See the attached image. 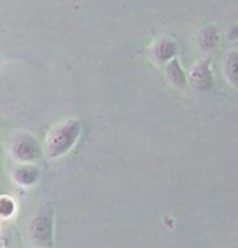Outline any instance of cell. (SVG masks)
Masks as SVG:
<instances>
[{"instance_id": "ba28073f", "label": "cell", "mask_w": 238, "mask_h": 248, "mask_svg": "<svg viewBox=\"0 0 238 248\" xmlns=\"http://www.w3.org/2000/svg\"><path fill=\"white\" fill-rule=\"evenodd\" d=\"M165 77L170 81V85H174L178 90H185L188 86V78H186V72L181 67L178 57L172 59L170 62L165 63Z\"/></svg>"}, {"instance_id": "8fae6325", "label": "cell", "mask_w": 238, "mask_h": 248, "mask_svg": "<svg viewBox=\"0 0 238 248\" xmlns=\"http://www.w3.org/2000/svg\"><path fill=\"white\" fill-rule=\"evenodd\" d=\"M227 39L230 41V43H235V41H238V23H235V25H232L230 28L227 30Z\"/></svg>"}, {"instance_id": "9c48e42d", "label": "cell", "mask_w": 238, "mask_h": 248, "mask_svg": "<svg viewBox=\"0 0 238 248\" xmlns=\"http://www.w3.org/2000/svg\"><path fill=\"white\" fill-rule=\"evenodd\" d=\"M222 70H223V77H225L227 83L238 91V50L227 52L225 59H223Z\"/></svg>"}, {"instance_id": "7c38bea8", "label": "cell", "mask_w": 238, "mask_h": 248, "mask_svg": "<svg viewBox=\"0 0 238 248\" xmlns=\"http://www.w3.org/2000/svg\"><path fill=\"white\" fill-rule=\"evenodd\" d=\"M2 169H3V166H2V143H0V175H2Z\"/></svg>"}, {"instance_id": "3957f363", "label": "cell", "mask_w": 238, "mask_h": 248, "mask_svg": "<svg viewBox=\"0 0 238 248\" xmlns=\"http://www.w3.org/2000/svg\"><path fill=\"white\" fill-rule=\"evenodd\" d=\"M8 156L13 162L37 164L44 157L43 144L30 132H16L8 141Z\"/></svg>"}, {"instance_id": "277c9868", "label": "cell", "mask_w": 238, "mask_h": 248, "mask_svg": "<svg viewBox=\"0 0 238 248\" xmlns=\"http://www.w3.org/2000/svg\"><path fill=\"white\" fill-rule=\"evenodd\" d=\"M186 78H188V83L194 90H198L201 93L211 91L214 86V75H212L209 59L198 60V62L191 67L190 73L186 75Z\"/></svg>"}, {"instance_id": "5b68a950", "label": "cell", "mask_w": 238, "mask_h": 248, "mask_svg": "<svg viewBox=\"0 0 238 248\" xmlns=\"http://www.w3.org/2000/svg\"><path fill=\"white\" fill-rule=\"evenodd\" d=\"M10 179L20 188H32L41 182V169L37 164L15 162L10 172Z\"/></svg>"}, {"instance_id": "52a82bcc", "label": "cell", "mask_w": 238, "mask_h": 248, "mask_svg": "<svg viewBox=\"0 0 238 248\" xmlns=\"http://www.w3.org/2000/svg\"><path fill=\"white\" fill-rule=\"evenodd\" d=\"M194 43L198 46L199 50L203 52H211L217 47L219 44V31L216 26L209 25V26H204L201 28L194 36Z\"/></svg>"}, {"instance_id": "8992f818", "label": "cell", "mask_w": 238, "mask_h": 248, "mask_svg": "<svg viewBox=\"0 0 238 248\" xmlns=\"http://www.w3.org/2000/svg\"><path fill=\"white\" fill-rule=\"evenodd\" d=\"M149 52H151V57L154 62L165 65L167 62H170L172 59L177 57L178 49H177L175 41H172L170 37H161V39H157L156 43L151 46Z\"/></svg>"}, {"instance_id": "30bf717a", "label": "cell", "mask_w": 238, "mask_h": 248, "mask_svg": "<svg viewBox=\"0 0 238 248\" xmlns=\"http://www.w3.org/2000/svg\"><path fill=\"white\" fill-rule=\"evenodd\" d=\"M16 214V201L10 195H0V219L7 221Z\"/></svg>"}, {"instance_id": "6da1fadb", "label": "cell", "mask_w": 238, "mask_h": 248, "mask_svg": "<svg viewBox=\"0 0 238 248\" xmlns=\"http://www.w3.org/2000/svg\"><path fill=\"white\" fill-rule=\"evenodd\" d=\"M83 124L79 119H65L59 124H55L49 133L45 135L43 143L44 156L49 159H60L72 151L74 144L78 143L81 137Z\"/></svg>"}, {"instance_id": "7a4b0ae2", "label": "cell", "mask_w": 238, "mask_h": 248, "mask_svg": "<svg viewBox=\"0 0 238 248\" xmlns=\"http://www.w3.org/2000/svg\"><path fill=\"white\" fill-rule=\"evenodd\" d=\"M26 233L31 245H34L36 248H50L54 245L55 213L52 206L44 204L43 208L32 213V216L28 221Z\"/></svg>"}]
</instances>
